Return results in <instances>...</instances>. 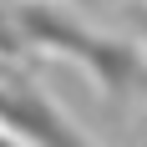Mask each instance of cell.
Returning <instances> with one entry per match:
<instances>
[{
  "label": "cell",
  "instance_id": "6da1fadb",
  "mask_svg": "<svg viewBox=\"0 0 147 147\" xmlns=\"http://www.w3.org/2000/svg\"><path fill=\"white\" fill-rule=\"evenodd\" d=\"M10 10H15V26H20V36H26V46L51 51V56H71L112 102L147 96V56L132 41L91 30L86 20L66 15L61 5H51V0H20V5H10Z\"/></svg>",
  "mask_w": 147,
  "mask_h": 147
},
{
  "label": "cell",
  "instance_id": "7a4b0ae2",
  "mask_svg": "<svg viewBox=\"0 0 147 147\" xmlns=\"http://www.w3.org/2000/svg\"><path fill=\"white\" fill-rule=\"evenodd\" d=\"M0 127L26 147H96L81 122L66 117L51 96L26 76H0Z\"/></svg>",
  "mask_w": 147,
  "mask_h": 147
},
{
  "label": "cell",
  "instance_id": "3957f363",
  "mask_svg": "<svg viewBox=\"0 0 147 147\" xmlns=\"http://www.w3.org/2000/svg\"><path fill=\"white\" fill-rule=\"evenodd\" d=\"M0 147H26V142H20V137H5V132H0Z\"/></svg>",
  "mask_w": 147,
  "mask_h": 147
}]
</instances>
